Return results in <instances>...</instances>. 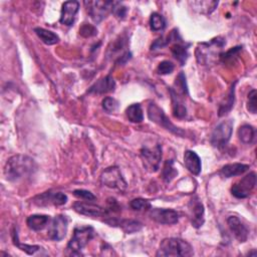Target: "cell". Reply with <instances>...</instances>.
<instances>
[{
    "label": "cell",
    "mask_w": 257,
    "mask_h": 257,
    "mask_svg": "<svg viewBox=\"0 0 257 257\" xmlns=\"http://www.w3.org/2000/svg\"><path fill=\"white\" fill-rule=\"evenodd\" d=\"M36 170V164L33 159L24 155H15L8 159L4 175L9 181H18L30 176Z\"/></svg>",
    "instance_id": "obj_1"
},
{
    "label": "cell",
    "mask_w": 257,
    "mask_h": 257,
    "mask_svg": "<svg viewBox=\"0 0 257 257\" xmlns=\"http://www.w3.org/2000/svg\"><path fill=\"white\" fill-rule=\"evenodd\" d=\"M226 40L222 36L215 37L208 42L198 44L196 49V58L200 64L208 65L220 58L221 50L225 46Z\"/></svg>",
    "instance_id": "obj_2"
},
{
    "label": "cell",
    "mask_w": 257,
    "mask_h": 257,
    "mask_svg": "<svg viewBox=\"0 0 257 257\" xmlns=\"http://www.w3.org/2000/svg\"><path fill=\"white\" fill-rule=\"evenodd\" d=\"M194 254L193 247L185 240L180 238H166L164 239L157 252L158 257H170V256H181L189 257Z\"/></svg>",
    "instance_id": "obj_3"
},
{
    "label": "cell",
    "mask_w": 257,
    "mask_h": 257,
    "mask_svg": "<svg viewBox=\"0 0 257 257\" xmlns=\"http://www.w3.org/2000/svg\"><path fill=\"white\" fill-rule=\"evenodd\" d=\"M94 236V229L91 226L76 227L73 230L66 251L69 255H81V250L88 244Z\"/></svg>",
    "instance_id": "obj_4"
},
{
    "label": "cell",
    "mask_w": 257,
    "mask_h": 257,
    "mask_svg": "<svg viewBox=\"0 0 257 257\" xmlns=\"http://www.w3.org/2000/svg\"><path fill=\"white\" fill-rule=\"evenodd\" d=\"M145 168L150 172H157L162 160V146L157 144H145L140 151Z\"/></svg>",
    "instance_id": "obj_5"
},
{
    "label": "cell",
    "mask_w": 257,
    "mask_h": 257,
    "mask_svg": "<svg viewBox=\"0 0 257 257\" xmlns=\"http://www.w3.org/2000/svg\"><path fill=\"white\" fill-rule=\"evenodd\" d=\"M148 116L149 118L154 121L155 123L163 126L167 131L171 132L174 135H177L179 137H185L186 133L181 130L180 127L176 126L174 123L171 122V120L168 118V116L165 114L164 110L155 102H151L148 106Z\"/></svg>",
    "instance_id": "obj_6"
},
{
    "label": "cell",
    "mask_w": 257,
    "mask_h": 257,
    "mask_svg": "<svg viewBox=\"0 0 257 257\" xmlns=\"http://www.w3.org/2000/svg\"><path fill=\"white\" fill-rule=\"evenodd\" d=\"M100 183L110 189H116L123 192L126 189V182L123 179L118 167L106 168L100 175Z\"/></svg>",
    "instance_id": "obj_7"
},
{
    "label": "cell",
    "mask_w": 257,
    "mask_h": 257,
    "mask_svg": "<svg viewBox=\"0 0 257 257\" xmlns=\"http://www.w3.org/2000/svg\"><path fill=\"white\" fill-rule=\"evenodd\" d=\"M84 5L90 18L99 23L112 11L114 1H84Z\"/></svg>",
    "instance_id": "obj_8"
},
{
    "label": "cell",
    "mask_w": 257,
    "mask_h": 257,
    "mask_svg": "<svg viewBox=\"0 0 257 257\" xmlns=\"http://www.w3.org/2000/svg\"><path fill=\"white\" fill-rule=\"evenodd\" d=\"M232 131H233V120L232 119H228V120H224L222 122H220L212 132L211 135V144L213 145V147L218 148V149H222L224 148L231 136H232Z\"/></svg>",
    "instance_id": "obj_9"
},
{
    "label": "cell",
    "mask_w": 257,
    "mask_h": 257,
    "mask_svg": "<svg viewBox=\"0 0 257 257\" xmlns=\"http://www.w3.org/2000/svg\"><path fill=\"white\" fill-rule=\"evenodd\" d=\"M256 185V174L251 172L244 176L242 179L233 184L231 188V193L234 197L238 199H245L249 197Z\"/></svg>",
    "instance_id": "obj_10"
},
{
    "label": "cell",
    "mask_w": 257,
    "mask_h": 257,
    "mask_svg": "<svg viewBox=\"0 0 257 257\" xmlns=\"http://www.w3.org/2000/svg\"><path fill=\"white\" fill-rule=\"evenodd\" d=\"M68 228V220L64 215H57L53 219L50 220L48 224V231L47 236L50 240L53 241H60L62 240Z\"/></svg>",
    "instance_id": "obj_11"
},
{
    "label": "cell",
    "mask_w": 257,
    "mask_h": 257,
    "mask_svg": "<svg viewBox=\"0 0 257 257\" xmlns=\"http://www.w3.org/2000/svg\"><path fill=\"white\" fill-rule=\"evenodd\" d=\"M149 216L155 222L160 224H165V225H173L178 223L179 221L178 212L172 209L151 208L149 212Z\"/></svg>",
    "instance_id": "obj_12"
},
{
    "label": "cell",
    "mask_w": 257,
    "mask_h": 257,
    "mask_svg": "<svg viewBox=\"0 0 257 257\" xmlns=\"http://www.w3.org/2000/svg\"><path fill=\"white\" fill-rule=\"evenodd\" d=\"M67 202V196L61 192H45L36 196L33 199V203L38 206H61Z\"/></svg>",
    "instance_id": "obj_13"
},
{
    "label": "cell",
    "mask_w": 257,
    "mask_h": 257,
    "mask_svg": "<svg viewBox=\"0 0 257 257\" xmlns=\"http://www.w3.org/2000/svg\"><path fill=\"white\" fill-rule=\"evenodd\" d=\"M73 210L80 215H84L92 218L104 217V216H107V213H108L106 209L100 206H97L95 204L86 203V202H75L73 204Z\"/></svg>",
    "instance_id": "obj_14"
},
{
    "label": "cell",
    "mask_w": 257,
    "mask_h": 257,
    "mask_svg": "<svg viewBox=\"0 0 257 257\" xmlns=\"http://www.w3.org/2000/svg\"><path fill=\"white\" fill-rule=\"evenodd\" d=\"M192 226L199 228L204 224V206L198 198H193L188 205Z\"/></svg>",
    "instance_id": "obj_15"
},
{
    "label": "cell",
    "mask_w": 257,
    "mask_h": 257,
    "mask_svg": "<svg viewBox=\"0 0 257 257\" xmlns=\"http://www.w3.org/2000/svg\"><path fill=\"white\" fill-rule=\"evenodd\" d=\"M79 9V3L77 1H66L62 4L60 13V23L70 26L75 20L76 13Z\"/></svg>",
    "instance_id": "obj_16"
},
{
    "label": "cell",
    "mask_w": 257,
    "mask_h": 257,
    "mask_svg": "<svg viewBox=\"0 0 257 257\" xmlns=\"http://www.w3.org/2000/svg\"><path fill=\"white\" fill-rule=\"evenodd\" d=\"M228 226L230 228V231L234 235V237L241 243L247 241L249 231L247 227L241 222V220L236 216H230L227 219Z\"/></svg>",
    "instance_id": "obj_17"
},
{
    "label": "cell",
    "mask_w": 257,
    "mask_h": 257,
    "mask_svg": "<svg viewBox=\"0 0 257 257\" xmlns=\"http://www.w3.org/2000/svg\"><path fill=\"white\" fill-rule=\"evenodd\" d=\"M104 222L108 224L109 226L119 227L121 228L125 233L132 234L135 232H138L142 229L143 225L139 221L136 220H128V219H117V218H108L105 219Z\"/></svg>",
    "instance_id": "obj_18"
},
{
    "label": "cell",
    "mask_w": 257,
    "mask_h": 257,
    "mask_svg": "<svg viewBox=\"0 0 257 257\" xmlns=\"http://www.w3.org/2000/svg\"><path fill=\"white\" fill-rule=\"evenodd\" d=\"M115 87L114 79L110 75H106L100 79H98L96 82H94L88 89L89 93H107L110 91H113Z\"/></svg>",
    "instance_id": "obj_19"
},
{
    "label": "cell",
    "mask_w": 257,
    "mask_h": 257,
    "mask_svg": "<svg viewBox=\"0 0 257 257\" xmlns=\"http://www.w3.org/2000/svg\"><path fill=\"white\" fill-rule=\"evenodd\" d=\"M184 164L187 170L193 175H199L202 169L201 159L194 151H186L184 154Z\"/></svg>",
    "instance_id": "obj_20"
},
{
    "label": "cell",
    "mask_w": 257,
    "mask_h": 257,
    "mask_svg": "<svg viewBox=\"0 0 257 257\" xmlns=\"http://www.w3.org/2000/svg\"><path fill=\"white\" fill-rule=\"evenodd\" d=\"M170 94L172 99V106H173V112L174 116L177 118H184L187 115V108L185 106L183 96L176 91H174L172 88H170Z\"/></svg>",
    "instance_id": "obj_21"
},
{
    "label": "cell",
    "mask_w": 257,
    "mask_h": 257,
    "mask_svg": "<svg viewBox=\"0 0 257 257\" xmlns=\"http://www.w3.org/2000/svg\"><path fill=\"white\" fill-rule=\"evenodd\" d=\"M250 166L247 164H241V163H233L228 164L222 167L220 173L225 178H231L235 176H240L247 172L249 170Z\"/></svg>",
    "instance_id": "obj_22"
},
{
    "label": "cell",
    "mask_w": 257,
    "mask_h": 257,
    "mask_svg": "<svg viewBox=\"0 0 257 257\" xmlns=\"http://www.w3.org/2000/svg\"><path fill=\"white\" fill-rule=\"evenodd\" d=\"M49 222H50L49 216L39 215V214L30 215L26 220V224L28 228L33 231L43 230L49 224Z\"/></svg>",
    "instance_id": "obj_23"
},
{
    "label": "cell",
    "mask_w": 257,
    "mask_h": 257,
    "mask_svg": "<svg viewBox=\"0 0 257 257\" xmlns=\"http://www.w3.org/2000/svg\"><path fill=\"white\" fill-rule=\"evenodd\" d=\"M36 35L40 38V40L45 43L46 45H53L55 43H57L59 41V37L53 33L50 30L41 28V27H37L34 29Z\"/></svg>",
    "instance_id": "obj_24"
},
{
    "label": "cell",
    "mask_w": 257,
    "mask_h": 257,
    "mask_svg": "<svg viewBox=\"0 0 257 257\" xmlns=\"http://www.w3.org/2000/svg\"><path fill=\"white\" fill-rule=\"evenodd\" d=\"M126 116L130 121L132 122H142L144 119V114H143V109L140 103H133L131 104L126 109H125Z\"/></svg>",
    "instance_id": "obj_25"
},
{
    "label": "cell",
    "mask_w": 257,
    "mask_h": 257,
    "mask_svg": "<svg viewBox=\"0 0 257 257\" xmlns=\"http://www.w3.org/2000/svg\"><path fill=\"white\" fill-rule=\"evenodd\" d=\"M239 140L244 144H251L255 137V130L252 125L243 124L238 130Z\"/></svg>",
    "instance_id": "obj_26"
},
{
    "label": "cell",
    "mask_w": 257,
    "mask_h": 257,
    "mask_svg": "<svg viewBox=\"0 0 257 257\" xmlns=\"http://www.w3.org/2000/svg\"><path fill=\"white\" fill-rule=\"evenodd\" d=\"M178 175V171L174 167L173 160H167L162 169V179L165 183H170L176 176Z\"/></svg>",
    "instance_id": "obj_27"
},
{
    "label": "cell",
    "mask_w": 257,
    "mask_h": 257,
    "mask_svg": "<svg viewBox=\"0 0 257 257\" xmlns=\"http://www.w3.org/2000/svg\"><path fill=\"white\" fill-rule=\"evenodd\" d=\"M171 52L174 55V57L181 63V65H184L187 58H188V48L187 46H184L181 43H175L171 47Z\"/></svg>",
    "instance_id": "obj_28"
},
{
    "label": "cell",
    "mask_w": 257,
    "mask_h": 257,
    "mask_svg": "<svg viewBox=\"0 0 257 257\" xmlns=\"http://www.w3.org/2000/svg\"><path fill=\"white\" fill-rule=\"evenodd\" d=\"M190 3L192 4L193 8H200L199 11L202 13H211L218 5V1H193Z\"/></svg>",
    "instance_id": "obj_29"
},
{
    "label": "cell",
    "mask_w": 257,
    "mask_h": 257,
    "mask_svg": "<svg viewBox=\"0 0 257 257\" xmlns=\"http://www.w3.org/2000/svg\"><path fill=\"white\" fill-rule=\"evenodd\" d=\"M150 27L153 31H160L166 27V20L160 13L154 12L150 17Z\"/></svg>",
    "instance_id": "obj_30"
},
{
    "label": "cell",
    "mask_w": 257,
    "mask_h": 257,
    "mask_svg": "<svg viewBox=\"0 0 257 257\" xmlns=\"http://www.w3.org/2000/svg\"><path fill=\"white\" fill-rule=\"evenodd\" d=\"M12 240H13V243L15 246H17L20 250L26 252L29 255H32L35 252H37L39 249H41L40 246H37V245H27V244H22V243L18 242V235L15 230L12 231Z\"/></svg>",
    "instance_id": "obj_31"
},
{
    "label": "cell",
    "mask_w": 257,
    "mask_h": 257,
    "mask_svg": "<svg viewBox=\"0 0 257 257\" xmlns=\"http://www.w3.org/2000/svg\"><path fill=\"white\" fill-rule=\"evenodd\" d=\"M234 92H235V84L232 85L226 102L220 106V109H219V115L220 116L225 115L232 108L233 103H234Z\"/></svg>",
    "instance_id": "obj_32"
},
{
    "label": "cell",
    "mask_w": 257,
    "mask_h": 257,
    "mask_svg": "<svg viewBox=\"0 0 257 257\" xmlns=\"http://www.w3.org/2000/svg\"><path fill=\"white\" fill-rule=\"evenodd\" d=\"M130 206L135 211H144V210L151 209L150 202L148 200L142 199V198H137V199L132 200L130 202Z\"/></svg>",
    "instance_id": "obj_33"
},
{
    "label": "cell",
    "mask_w": 257,
    "mask_h": 257,
    "mask_svg": "<svg viewBox=\"0 0 257 257\" xmlns=\"http://www.w3.org/2000/svg\"><path fill=\"white\" fill-rule=\"evenodd\" d=\"M101 104H102V108H103L105 111L109 112V113L114 112V111L117 109V107H118V102H117V100H115L114 98L109 97V96L104 97V98L102 99Z\"/></svg>",
    "instance_id": "obj_34"
},
{
    "label": "cell",
    "mask_w": 257,
    "mask_h": 257,
    "mask_svg": "<svg viewBox=\"0 0 257 257\" xmlns=\"http://www.w3.org/2000/svg\"><path fill=\"white\" fill-rule=\"evenodd\" d=\"M79 34L85 38L92 37L97 34V30L93 25L88 24V23H83L81 25V27L79 28Z\"/></svg>",
    "instance_id": "obj_35"
},
{
    "label": "cell",
    "mask_w": 257,
    "mask_h": 257,
    "mask_svg": "<svg viewBox=\"0 0 257 257\" xmlns=\"http://www.w3.org/2000/svg\"><path fill=\"white\" fill-rule=\"evenodd\" d=\"M256 96H257V92L256 89H252L249 93H248V97H247V109L252 112V113H256L257 110V100H256Z\"/></svg>",
    "instance_id": "obj_36"
},
{
    "label": "cell",
    "mask_w": 257,
    "mask_h": 257,
    "mask_svg": "<svg viewBox=\"0 0 257 257\" xmlns=\"http://www.w3.org/2000/svg\"><path fill=\"white\" fill-rule=\"evenodd\" d=\"M126 12H127V8L120 2H114V5H113V8H112V11L111 13H113V15L117 18V19H120L122 20L125 15H126Z\"/></svg>",
    "instance_id": "obj_37"
},
{
    "label": "cell",
    "mask_w": 257,
    "mask_h": 257,
    "mask_svg": "<svg viewBox=\"0 0 257 257\" xmlns=\"http://www.w3.org/2000/svg\"><path fill=\"white\" fill-rule=\"evenodd\" d=\"M241 46H237V47H234V48H231L230 50H228L226 53H221L220 54V59L225 63V62H228V61H232L233 58H235L238 53L240 52L241 50Z\"/></svg>",
    "instance_id": "obj_38"
},
{
    "label": "cell",
    "mask_w": 257,
    "mask_h": 257,
    "mask_svg": "<svg viewBox=\"0 0 257 257\" xmlns=\"http://www.w3.org/2000/svg\"><path fill=\"white\" fill-rule=\"evenodd\" d=\"M73 195L81 200H85V201H94L96 200V197L89 191L87 190H82V189H78V190H74L73 191Z\"/></svg>",
    "instance_id": "obj_39"
},
{
    "label": "cell",
    "mask_w": 257,
    "mask_h": 257,
    "mask_svg": "<svg viewBox=\"0 0 257 257\" xmlns=\"http://www.w3.org/2000/svg\"><path fill=\"white\" fill-rule=\"evenodd\" d=\"M174 70V64L169 60H164L159 63L157 71L159 74H169Z\"/></svg>",
    "instance_id": "obj_40"
}]
</instances>
